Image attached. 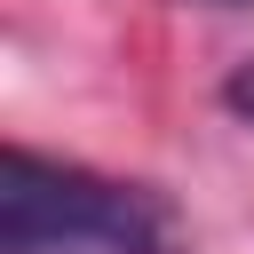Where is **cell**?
Segmentation results:
<instances>
[{"label": "cell", "instance_id": "6da1fadb", "mask_svg": "<svg viewBox=\"0 0 254 254\" xmlns=\"http://www.w3.org/2000/svg\"><path fill=\"white\" fill-rule=\"evenodd\" d=\"M0 254H183V222L143 183H111L16 143L0 190Z\"/></svg>", "mask_w": 254, "mask_h": 254}, {"label": "cell", "instance_id": "7a4b0ae2", "mask_svg": "<svg viewBox=\"0 0 254 254\" xmlns=\"http://www.w3.org/2000/svg\"><path fill=\"white\" fill-rule=\"evenodd\" d=\"M222 103H230L238 119H254V64H246V71H230V87H222Z\"/></svg>", "mask_w": 254, "mask_h": 254}, {"label": "cell", "instance_id": "3957f363", "mask_svg": "<svg viewBox=\"0 0 254 254\" xmlns=\"http://www.w3.org/2000/svg\"><path fill=\"white\" fill-rule=\"evenodd\" d=\"M214 8H238V0H214Z\"/></svg>", "mask_w": 254, "mask_h": 254}]
</instances>
